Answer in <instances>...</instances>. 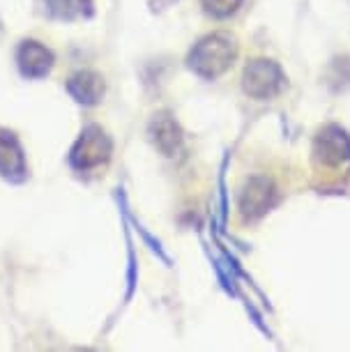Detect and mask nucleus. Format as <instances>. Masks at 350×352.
I'll return each instance as SVG.
<instances>
[{"label":"nucleus","mask_w":350,"mask_h":352,"mask_svg":"<svg viewBox=\"0 0 350 352\" xmlns=\"http://www.w3.org/2000/svg\"><path fill=\"white\" fill-rule=\"evenodd\" d=\"M0 175L12 182H21L25 177L23 150L10 131H0Z\"/></svg>","instance_id":"0eeeda50"},{"label":"nucleus","mask_w":350,"mask_h":352,"mask_svg":"<svg viewBox=\"0 0 350 352\" xmlns=\"http://www.w3.org/2000/svg\"><path fill=\"white\" fill-rule=\"evenodd\" d=\"M67 90L81 104H97L104 95V78L97 72H76L69 78Z\"/></svg>","instance_id":"1a4fd4ad"},{"label":"nucleus","mask_w":350,"mask_h":352,"mask_svg":"<svg viewBox=\"0 0 350 352\" xmlns=\"http://www.w3.org/2000/svg\"><path fill=\"white\" fill-rule=\"evenodd\" d=\"M201 5L206 8L208 14H212L217 19H226L240 10L242 0H201Z\"/></svg>","instance_id":"9d476101"},{"label":"nucleus","mask_w":350,"mask_h":352,"mask_svg":"<svg viewBox=\"0 0 350 352\" xmlns=\"http://www.w3.org/2000/svg\"><path fill=\"white\" fill-rule=\"evenodd\" d=\"M314 152L325 166H341L350 159V138L339 127H325L316 138Z\"/></svg>","instance_id":"39448f33"},{"label":"nucleus","mask_w":350,"mask_h":352,"mask_svg":"<svg viewBox=\"0 0 350 352\" xmlns=\"http://www.w3.org/2000/svg\"><path fill=\"white\" fill-rule=\"evenodd\" d=\"M244 92L256 99H272L286 85L281 67L272 60H252L244 67Z\"/></svg>","instance_id":"7ed1b4c3"},{"label":"nucleus","mask_w":350,"mask_h":352,"mask_svg":"<svg viewBox=\"0 0 350 352\" xmlns=\"http://www.w3.org/2000/svg\"><path fill=\"white\" fill-rule=\"evenodd\" d=\"M237 56L235 39L226 32H215L198 42L189 53V67L203 78H217L233 65Z\"/></svg>","instance_id":"f257e3e1"},{"label":"nucleus","mask_w":350,"mask_h":352,"mask_svg":"<svg viewBox=\"0 0 350 352\" xmlns=\"http://www.w3.org/2000/svg\"><path fill=\"white\" fill-rule=\"evenodd\" d=\"M111 152H113V143L107 136V131L99 127H88L74 143L69 159L76 170H95L109 162Z\"/></svg>","instance_id":"f03ea898"},{"label":"nucleus","mask_w":350,"mask_h":352,"mask_svg":"<svg viewBox=\"0 0 350 352\" xmlns=\"http://www.w3.org/2000/svg\"><path fill=\"white\" fill-rule=\"evenodd\" d=\"M150 134H153V141L160 148V152H164L166 157H173L182 143L180 127H177V122L171 116H166V113L155 118L153 124H150Z\"/></svg>","instance_id":"6e6552de"},{"label":"nucleus","mask_w":350,"mask_h":352,"mask_svg":"<svg viewBox=\"0 0 350 352\" xmlns=\"http://www.w3.org/2000/svg\"><path fill=\"white\" fill-rule=\"evenodd\" d=\"M274 184L267 177H252L240 194V212L244 221H254L263 217L274 203Z\"/></svg>","instance_id":"20e7f679"},{"label":"nucleus","mask_w":350,"mask_h":352,"mask_svg":"<svg viewBox=\"0 0 350 352\" xmlns=\"http://www.w3.org/2000/svg\"><path fill=\"white\" fill-rule=\"evenodd\" d=\"M19 69L28 78H42L54 67V53L39 42H23L17 53Z\"/></svg>","instance_id":"423d86ee"}]
</instances>
